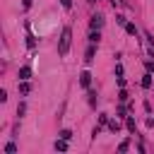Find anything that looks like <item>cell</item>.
<instances>
[{
    "mask_svg": "<svg viewBox=\"0 0 154 154\" xmlns=\"http://www.w3.org/2000/svg\"><path fill=\"white\" fill-rule=\"evenodd\" d=\"M70 43H72V29L65 26L63 34H60V43H58V55H67L70 51Z\"/></svg>",
    "mask_w": 154,
    "mask_h": 154,
    "instance_id": "obj_1",
    "label": "cell"
},
{
    "mask_svg": "<svg viewBox=\"0 0 154 154\" xmlns=\"http://www.w3.org/2000/svg\"><path fill=\"white\" fill-rule=\"evenodd\" d=\"M79 87H82V89H89V87H91V72H89V70H84V72L79 75Z\"/></svg>",
    "mask_w": 154,
    "mask_h": 154,
    "instance_id": "obj_2",
    "label": "cell"
},
{
    "mask_svg": "<svg viewBox=\"0 0 154 154\" xmlns=\"http://www.w3.org/2000/svg\"><path fill=\"white\" fill-rule=\"evenodd\" d=\"M89 26H91V29H101V26H103V14H91Z\"/></svg>",
    "mask_w": 154,
    "mask_h": 154,
    "instance_id": "obj_3",
    "label": "cell"
},
{
    "mask_svg": "<svg viewBox=\"0 0 154 154\" xmlns=\"http://www.w3.org/2000/svg\"><path fill=\"white\" fill-rule=\"evenodd\" d=\"M94 53H96V48H94V43H89V48H87V53H84V63H87V65L94 60Z\"/></svg>",
    "mask_w": 154,
    "mask_h": 154,
    "instance_id": "obj_4",
    "label": "cell"
},
{
    "mask_svg": "<svg viewBox=\"0 0 154 154\" xmlns=\"http://www.w3.org/2000/svg\"><path fill=\"white\" fill-rule=\"evenodd\" d=\"M19 79H29L31 77V67L29 65H24V67H19V75H17Z\"/></svg>",
    "mask_w": 154,
    "mask_h": 154,
    "instance_id": "obj_5",
    "label": "cell"
},
{
    "mask_svg": "<svg viewBox=\"0 0 154 154\" xmlns=\"http://www.w3.org/2000/svg\"><path fill=\"white\" fill-rule=\"evenodd\" d=\"M101 41V34H99V29H91V34H89V43H99Z\"/></svg>",
    "mask_w": 154,
    "mask_h": 154,
    "instance_id": "obj_6",
    "label": "cell"
},
{
    "mask_svg": "<svg viewBox=\"0 0 154 154\" xmlns=\"http://www.w3.org/2000/svg\"><path fill=\"white\" fill-rule=\"evenodd\" d=\"M142 87H144V89L152 87V72H144V77H142Z\"/></svg>",
    "mask_w": 154,
    "mask_h": 154,
    "instance_id": "obj_7",
    "label": "cell"
},
{
    "mask_svg": "<svg viewBox=\"0 0 154 154\" xmlns=\"http://www.w3.org/2000/svg\"><path fill=\"white\" fill-rule=\"evenodd\" d=\"M55 149H58V152H65V149H67V140H63V137L55 140Z\"/></svg>",
    "mask_w": 154,
    "mask_h": 154,
    "instance_id": "obj_8",
    "label": "cell"
},
{
    "mask_svg": "<svg viewBox=\"0 0 154 154\" xmlns=\"http://www.w3.org/2000/svg\"><path fill=\"white\" fill-rule=\"evenodd\" d=\"M108 130H111V132H118V130H120V123H118L116 118H113V120H108Z\"/></svg>",
    "mask_w": 154,
    "mask_h": 154,
    "instance_id": "obj_9",
    "label": "cell"
},
{
    "mask_svg": "<svg viewBox=\"0 0 154 154\" xmlns=\"http://www.w3.org/2000/svg\"><path fill=\"white\" fill-rule=\"evenodd\" d=\"M128 149H130V140H123V142L118 144V152H120V154H125Z\"/></svg>",
    "mask_w": 154,
    "mask_h": 154,
    "instance_id": "obj_10",
    "label": "cell"
},
{
    "mask_svg": "<svg viewBox=\"0 0 154 154\" xmlns=\"http://www.w3.org/2000/svg\"><path fill=\"white\" fill-rule=\"evenodd\" d=\"M125 31H128L130 36H137V26H135V24H130V22L125 24Z\"/></svg>",
    "mask_w": 154,
    "mask_h": 154,
    "instance_id": "obj_11",
    "label": "cell"
},
{
    "mask_svg": "<svg viewBox=\"0 0 154 154\" xmlns=\"http://www.w3.org/2000/svg\"><path fill=\"white\" fill-rule=\"evenodd\" d=\"M14 152H17V144L14 142H7L5 144V154H14Z\"/></svg>",
    "mask_w": 154,
    "mask_h": 154,
    "instance_id": "obj_12",
    "label": "cell"
},
{
    "mask_svg": "<svg viewBox=\"0 0 154 154\" xmlns=\"http://www.w3.org/2000/svg\"><path fill=\"white\" fill-rule=\"evenodd\" d=\"M125 125H128L130 132H135V118H125Z\"/></svg>",
    "mask_w": 154,
    "mask_h": 154,
    "instance_id": "obj_13",
    "label": "cell"
},
{
    "mask_svg": "<svg viewBox=\"0 0 154 154\" xmlns=\"http://www.w3.org/2000/svg\"><path fill=\"white\" fill-rule=\"evenodd\" d=\"M58 137H63V140H70V137H72V132H70V130H60V135H58Z\"/></svg>",
    "mask_w": 154,
    "mask_h": 154,
    "instance_id": "obj_14",
    "label": "cell"
},
{
    "mask_svg": "<svg viewBox=\"0 0 154 154\" xmlns=\"http://www.w3.org/2000/svg\"><path fill=\"white\" fill-rule=\"evenodd\" d=\"M118 99H120V101H128V91H125L123 87H120V94H118Z\"/></svg>",
    "mask_w": 154,
    "mask_h": 154,
    "instance_id": "obj_15",
    "label": "cell"
},
{
    "mask_svg": "<svg viewBox=\"0 0 154 154\" xmlns=\"http://www.w3.org/2000/svg\"><path fill=\"white\" fill-rule=\"evenodd\" d=\"M144 67H147V72H152V75H154V63H152V60H147V63H144Z\"/></svg>",
    "mask_w": 154,
    "mask_h": 154,
    "instance_id": "obj_16",
    "label": "cell"
},
{
    "mask_svg": "<svg viewBox=\"0 0 154 154\" xmlns=\"http://www.w3.org/2000/svg\"><path fill=\"white\" fill-rule=\"evenodd\" d=\"M116 22H118V24H123V26H125V24H128V22H125V17H123V14H118V17H116Z\"/></svg>",
    "mask_w": 154,
    "mask_h": 154,
    "instance_id": "obj_17",
    "label": "cell"
},
{
    "mask_svg": "<svg viewBox=\"0 0 154 154\" xmlns=\"http://www.w3.org/2000/svg\"><path fill=\"white\" fill-rule=\"evenodd\" d=\"M116 75H118V77H123V65H120V63L116 65Z\"/></svg>",
    "mask_w": 154,
    "mask_h": 154,
    "instance_id": "obj_18",
    "label": "cell"
},
{
    "mask_svg": "<svg viewBox=\"0 0 154 154\" xmlns=\"http://www.w3.org/2000/svg\"><path fill=\"white\" fill-rule=\"evenodd\" d=\"M60 2H63V7H65V10H70V7H72V0H60Z\"/></svg>",
    "mask_w": 154,
    "mask_h": 154,
    "instance_id": "obj_19",
    "label": "cell"
},
{
    "mask_svg": "<svg viewBox=\"0 0 154 154\" xmlns=\"http://www.w3.org/2000/svg\"><path fill=\"white\" fill-rule=\"evenodd\" d=\"M87 2H96V0H87Z\"/></svg>",
    "mask_w": 154,
    "mask_h": 154,
    "instance_id": "obj_20",
    "label": "cell"
},
{
    "mask_svg": "<svg viewBox=\"0 0 154 154\" xmlns=\"http://www.w3.org/2000/svg\"><path fill=\"white\" fill-rule=\"evenodd\" d=\"M111 2H113V5H116V0H111Z\"/></svg>",
    "mask_w": 154,
    "mask_h": 154,
    "instance_id": "obj_21",
    "label": "cell"
}]
</instances>
